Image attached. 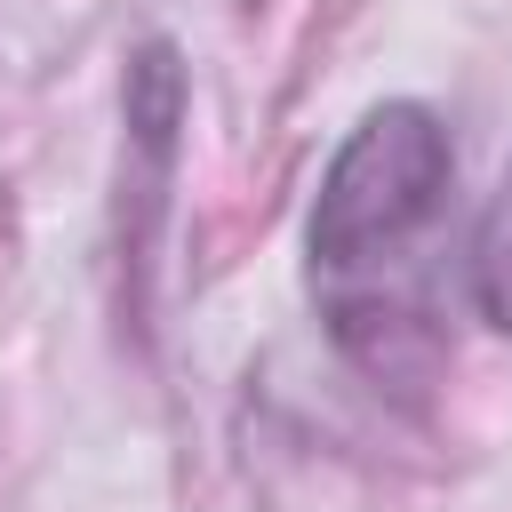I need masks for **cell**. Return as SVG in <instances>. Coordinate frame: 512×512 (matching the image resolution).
I'll return each instance as SVG.
<instances>
[{"label": "cell", "mask_w": 512, "mask_h": 512, "mask_svg": "<svg viewBox=\"0 0 512 512\" xmlns=\"http://www.w3.org/2000/svg\"><path fill=\"white\" fill-rule=\"evenodd\" d=\"M456 192V144L440 128L432 104H376L360 112V128L336 144L320 200H312V288L328 304L336 344L376 368L400 376L408 344H424V272L416 248L432 240L440 208Z\"/></svg>", "instance_id": "obj_1"}, {"label": "cell", "mask_w": 512, "mask_h": 512, "mask_svg": "<svg viewBox=\"0 0 512 512\" xmlns=\"http://www.w3.org/2000/svg\"><path fill=\"white\" fill-rule=\"evenodd\" d=\"M472 296L512 336V168L496 176V200H488V216L472 232Z\"/></svg>", "instance_id": "obj_2"}]
</instances>
